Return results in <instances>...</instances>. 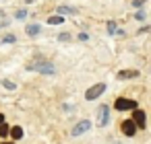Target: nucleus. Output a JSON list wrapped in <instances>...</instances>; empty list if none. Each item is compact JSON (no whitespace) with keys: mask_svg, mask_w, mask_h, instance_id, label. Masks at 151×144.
Here are the masks:
<instances>
[{"mask_svg":"<svg viewBox=\"0 0 151 144\" xmlns=\"http://www.w3.org/2000/svg\"><path fill=\"white\" fill-rule=\"evenodd\" d=\"M29 70H40V72H44V74H54V66L52 64H48V62H44V60H35V62H29V66H27Z\"/></svg>","mask_w":151,"mask_h":144,"instance_id":"1","label":"nucleus"},{"mask_svg":"<svg viewBox=\"0 0 151 144\" xmlns=\"http://www.w3.org/2000/svg\"><path fill=\"white\" fill-rule=\"evenodd\" d=\"M114 107L118 109V111H126V109H137V101H132V99H116V103H114Z\"/></svg>","mask_w":151,"mask_h":144,"instance_id":"2","label":"nucleus"},{"mask_svg":"<svg viewBox=\"0 0 151 144\" xmlns=\"http://www.w3.org/2000/svg\"><path fill=\"white\" fill-rule=\"evenodd\" d=\"M106 91V84L104 82H99V84H95V87H91L87 93H85V99H89V101H93V99H97L101 93Z\"/></svg>","mask_w":151,"mask_h":144,"instance_id":"3","label":"nucleus"},{"mask_svg":"<svg viewBox=\"0 0 151 144\" xmlns=\"http://www.w3.org/2000/svg\"><path fill=\"white\" fill-rule=\"evenodd\" d=\"M89 128H91V121H87V119H83V121H79L75 128H73V136H81V134H85V132H89Z\"/></svg>","mask_w":151,"mask_h":144,"instance_id":"4","label":"nucleus"},{"mask_svg":"<svg viewBox=\"0 0 151 144\" xmlns=\"http://www.w3.org/2000/svg\"><path fill=\"white\" fill-rule=\"evenodd\" d=\"M139 128L134 126V121L132 119H126V121H122V132L126 134V136H134V132H137Z\"/></svg>","mask_w":151,"mask_h":144,"instance_id":"5","label":"nucleus"},{"mask_svg":"<svg viewBox=\"0 0 151 144\" xmlns=\"http://www.w3.org/2000/svg\"><path fill=\"white\" fill-rule=\"evenodd\" d=\"M97 121L99 126H106L108 123V105H101L99 111H97Z\"/></svg>","mask_w":151,"mask_h":144,"instance_id":"6","label":"nucleus"},{"mask_svg":"<svg viewBox=\"0 0 151 144\" xmlns=\"http://www.w3.org/2000/svg\"><path fill=\"white\" fill-rule=\"evenodd\" d=\"M132 121H134V126H137V128H145V111L137 109V111H134V117H132Z\"/></svg>","mask_w":151,"mask_h":144,"instance_id":"7","label":"nucleus"},{"mask_svg":"<svg viewBox=\"0 0 151 144\" xmlns=\"http://www.w3.org/2000/svg\"><path fill=\"white\" fill-rule=\"evenodd\" d=\"M139 72L137 70H120L118 72V78H137Z\"/></svg>","mask_w":151,"mask_h":144,"instance_id":"8","label":"nucleus"},{"mask_svg":"<svg viewBox=\"0 0 151 144\" xmlns=\"http://www.w3.org/2000/svg\"><path fill=\"white\" fill-rule=\"evenodd\" d=\"M9 134H13V138H15V140H19V138L23 136V130H21L19 126H15L13 130H9Z\"/></svg>","mask_w":151,"mask_h":144,"instance_id":"9","label":"nucleus"},{"mask_svg":"<svg viewBox=\"0 0 151 144\" xmlns=\"http://www.w3.org/2000/svg\"><path fill=\"white\" fill-rule=\"evenodd\" d=\"M40 33V25H27V35H37Z\"/></svg>","mask_w":151,"mask_h":144,"instance_id":"10","label":"nucleus"},{"mask_svg":"<svg viewBox=\"0 0 151 144\" xmlns=\"http://www.w3.org/2000/svg\"><path fill=\"white\" fill-rule=\"evenodd\" d=\"M62 21H64V17H50V19H48L50 25H60Z\"/></svg>","mask_w":151,"mask_h":144,"instance_id":"11","label":"nucleus"},{"mask_svg":"<svg viewBox=\"0 0 151 144\" xmlns=\"http://www.w3.org/2000/svg\"><path fill=\"white\" fill-rule=\"evenodd\" d=\"M60 13H62V15H66V13H68V15H75V13H77V9H70V6H60Z\"/></svg>","mask_w":151,"mask_h":144,"instance_id":"12","label":"nucleus"},{"mask_svg":"<svg viewBox=\"0 0 151 144\" xmlns=\"http://www.w3.org/2000/svg\"><path fill=\"white\" fill-rule=\"evenodd\" d=\"M4 136H9V126L0 123V138H4Z\"/></svg>","mask_w":151,"mask_h":144,"instance_id":"13","label":"nucleus"},{"mask_svg":"<svg viewBox=\"0 0 151 144\" xmlns=\"http://www.w3.org/2000/svg\"><path fill=\"white\" fill-rule=\"evenodd\" d=\"M13 41H17L15 35H4V37H2V43H13Z\"/></svg>","mask_w":151,"mask_h":144,"instance_id":"14","label":"nucleus"},{"mask_svg":"<svg viewBox=\"0 0 151 144\" xmlns=\"http://www.w3.org/2000/svg\"><path fill=\"white\" fill-rule=\"evenodd\" d=\"M134 19H137V21H145V13H143V11H139V13L134 15Z\"/></svg>","mask_w":151,"mask_h":144,"instance_id":"15","label":"nucleus"},{"mask_svg":"<svg viewBox=\"0 0 151 144\" xmlns=\"http://www.w3.org/2000/svg\"><path fill=\"white\" fill-rule=\"evenodd\" d=\"M2 84H4L6 89H11V91L15 89V82H11V80H2Z\"/></svg>","mask_w":151,"mask_h":144,"instance_id":"16","label":"nucleus"},{"mask_svg":"<svg viewBox=\"0 0 151 144\" xmlns=\"http://www.w3.org/2000/svg\"><path fill=\"white\" fill-rule=\"evenodd\" d=\"M25 17H27L25 11H17V19H25Z\"/></svg>","mask_w":151,"mask_h":144,"instance_id":"17","label":"nucleus"},{"mask_svg":"<svg viewBox=\"0 0 151 144\" xmlns=\"http://www.w3.org/2000/svg\"><path fill=\"white\" fill-rule=\"evenodd\" d=\"M58 39H60V41H68V39H70V35H68V33H62Z\"/></svg>","mask_w":151,"mask_h":144,"instance_id":"18","label":"nucleus"},{"mask_svg":"<svg viewBox=\"0 0 151 144\" xmlns=\"http://www.w3.org/2000/svg\"><path fill=\"white\" fill-rule=\"evenodd\" d=\"M108 29H110V33H116V23H110Z\"/></svg>","mask_w":151,"mask_h":144,"instance_id":"19","label":"nucleus"},{"mask_svg":"<svg viewBox=\"0 0 151 144\" xmlns=\"http://www.w3.org/2000/svg\"><path fill=\"white\" fill-rule=\"evenodd\" d=\"M132 4H134V6H143V4H145V0H134Z\"/></svg>","mask_w":151,"mask_h":144,"instance_id":"20","label":"nucleus"},{"mask_svg":"<svg viewBox=\"0 0 151 144\" xmlns=\"http://www.w3.org/2000/svg\"><path fill=\"white\" fill-rule=\"evenodd\" d=\"M0 123H4V115L2 113H0Z\"/></svg>","mask_w":151,"mask_h":144,"instance_id":"21","label":"nucleus"},{"mask_svg":"<svg viewBox=\"0 0 151 144\" xmlns=\"http://www.w3.org/2000/svg\"><path fill=\"white\" fill-rule=\"evenodd\" d=\"M0 17H4V13H2V11H0Z\"/></svg>","mask_w":151,"mask_h":144,"instance_id":"22","label":"nucleus"},{"mask_svg":"<svg viewBox=\"0 0 151 144\" xmlns=\"http://www.w3.org/2000/svg\"><path fill=\"white\" fill-rule=\"evenodd\" d=\"M25 2H33V0H25Z\"/></svg>","mask_w":151,"mask_h":144,"instance_id":"23","label":"nucleus"}]
</instances>
